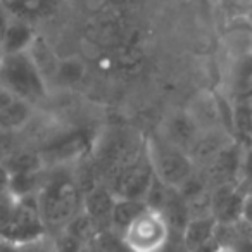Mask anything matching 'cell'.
I'll return each instance as SVG.
<instances>
[{"mask_svg":"<svg viewBox=\"0 0 252 252\" xmlns=\"http://www.w3.org/2000/svg\"><path fill=\"white\" fill-rule=\"evenodd\" d=\"M94 245L98 252H131L123 235L114 231L112 228L98 231L97 237L94 238Z\"/></svg>","mask_w":252,"mask_h":252,"instance_id":"14","label":"cell"},{"mask_svg":"<svg viewBox=\"0 0 252 252\" xmlns=\"http://www.w3.org/2000/svg\"><path fill=\"white\" fill-rule=\"evenodd\" d=\"M87 133L85 131H76V133L64 135L61 140H57L56 144H52L50 147H47L43 151L42 159L43 162H66L69 159H73V156H78L85 147H87Z\"/></svg>","mask_w":252,"mask_h":252,"instance_id":"9","label":"cell"},{"mask_svg":"<svg viewBox=\"0 0 252 252\" xmlns=\"http://www.w3.org/2000/svg\"><path fill=\"white\" fill-rule=\"evenodd\" d=\"M80 252H98V251L95 249L94 242H90V244H85L83 247H81V251H80Z\"/></svg>","mask_w":252,"mask_h":252,"instance_id":"20","label":"cell"},{"mask_svg":"<svg viewBox=\"0 0 252 252\" xmlns=\"http://www.w3.org/2000/svg\"><path fill=\"white\" fill-rule=\"evenodd\" d=\"M0 252H19V247L5 240H0Z\"/></svg>","mask_w":252,"mask_h":252,"instance_id":"18","label":"cell"},{"mask_svg":"<svg viewBox=\"0 0 252 252\" xmlns=\"http://www.w3.org/2000/svg\"><path fill=\"white\" fill-rule=\"evenodd\" d=\"M0 87L30 104L43 98L47 94L45 78L30 50L0 56Z\"/></svg>","mask_w":252,"mask_h":252,"instance_id":"2","label":"cell"},{"mask_svg":"<svg viewBox=\"0 0 252 252\" xmlns=\"http://www.w3.org/2000/svg\"><path fill=\"white\" fill-rule=\"evenodd\" d=\"M4 166L12 175H21V173H38L42 171L43 159L36 152H12L4 161Z\"/></svg>","mask_w":252,"mask_h":252,"instance_id":"13","label":"cell"},{"mask_svg":"<svg viewBox=\"0 0 252 252\" xmlns=\"http://www.w3.org/2000/svg\"><path fill=\"white\" fill-rule=\"evenodd\" d=\"M147 152L154 175L171 189H180L195 173V162L189 152L175 147L164 137L151 140Z\"/></svg>","mask_w":252,"mask_h":252,"instance_id":"3","label":"cell"},{"mask_svg":"<svg viewBox=\"0 0 252 252\" xmlns=\"http://www.w3.org/2000/svg\"><path fill=\"white\" fill-rule=\"evenodd\" d=\"M7 149H5V145L0 142V162H4L5 159H7Z\"/></svg>","mask_w":252,"mask_h":252,"instance_id":"19","label":"cell"},{"mask_svg":"<svg viewBox=\"0 0 252 252\" xmlns=\"http://www.w3.org/2000/svg\"><path fill=\"white\" fill-rule=\"evenodd\" d=\"M200 135V126L197 119L189 112H176L171 116L166 126V140L175 147L189 152L195 145L197 138Z\"/></svg>","mask_w":252,"mask_h":252,"instance_id":"7","label":"cell"},{"mask_svg":"<svg viewBox=\"0 0 252 252\" xmlns=\"http://www.w3.org/2000/svg\"><path fill=\"white\" fill-rule=\"evenodd\" d=\"M35 42L32 28L23 21H14L5 28L2 35V54H14L30 50Z\"/></svg>","mask_w":252,"mask_h":252,"instance_id":"10","label":"cell"},{"mask_svg":"<svg viewBox=\"0 0 252 252\" xmlns=\"http://www.w3.org/2000/svg\"><path fill=\"white\" fill-rule=\"evenodd\" d=\"M156 175L152 166L147 159L137 158L135 161L121 166L105 185L109 187L116 199H130V200H144L147 192L154 182Z\"/></svg>","mask_w":252,"mask_h":252,"instance_id":"5","label":"cell"},{"mask_svg":"<svg viewBox=\"0 0 252 252\" xmlns=\"http://www.w3.org/2000/svg\"><path fill=\"white\" fill-rule=\"evenodd\" d=\"M147 204L144 200H130V199H116L114 209H112L111 228L118 233H125L131 223L147 211Z\"/></svg>","mask_w":252,"mask_h":252,"instance_id":"11","label":"cell"},{"mask_svg":"<svg viewBox=\"0 0 252 252\" xmlns=\"http://www.w3.org/2000/svg\"><path fill=\"white\" fill-rule=\"evenodd\" d=\"M123 238L131 252H164L173 233L159 211L147 209L128 226Z\"/></svg>","mask_w":252,"mask_h":252,"instance_id":"4","label":"cell"},{"mask_svg":"<svg viewBox=\"0 0 252 252\" xmlns=\"http://www.w3.org/2000/svg\"><path fill=\"white\" fill-rule=\"evenodd\" d=\"M36 199L49 235L61 231L83 211V192L74 176L67 173L57 171L56 175L45 176Z\"/></svg>","mask_w":252,"mask_h":252,"instance_id":"1","label":"cell"},{"mask_svg":"<svg viewBox=\"0 0 252 252\" xmlns=\"http://www.w3.org/2000/svg\"><path fill=\"white\" fill-rule=\"evenodd\" d=\"M216 230L218 221L214 216L192 218L185 226V230H183V233L180 235V240H182L183 247L187 251L195 252L200 247L216 240Z\"/></svg>","mask_w":252,"mask_h":252,"instance_id":"8","label":"cell"},{"mask_svg":"<svg viewBox=\"0 0 252 252\" xmlns=\"http://www.w3.org/2000/svg\"><path fill=\"white\" fill-rule=\"evenodd\" d=\"M249 140H251V145H252V130L249 131Z\"/></svg>","mask_w":252,"mask_h":252,"instance_id":"21","label":"cell"},{"mask_svg":"<svg viewBox=\"0 0 252 252\" xmlns=\"http://www.w3.org/2000/svg\"><path fill=\"white\" fill-rule=\"evenodd\" d=\"M114 204L116 197L109 190V187L98 185L83 195V213L94 221L98 231H104L111 228Z\"/></svg>","mask_w":252,"mask_h":252,"instance_id":"6","label":"cell"},{"mask_svg":"<svg viewBox=\"0 0 252 252\" xmlns=\"http://www.w3.org/2000/svg\"><path fill=\"white\" fill-rule=\"evenodd\" d=\"M14 98H16L14 95H11L7 90H5V88H2V87H0V109H2V107H5V105H7L9 102H12V100H14Z\"/></svg>","mask_w":252,"mask_h":252,"instance_id":"17","label":"cell"},{"mask_svg":"<svg viewBox=\"0 0 252 252\" xmlns=\"http://www.w3.org/2000/svg\"><path fill=\"white\" fill-rule=\"evenodd\" d=\"M9 185H11V173L0 162V193H9Z\"/></svg>","mask_w":252,"mask_h":252,"instance_id":"16","label":"cell"},{"mask_svg":"<svg viewBox=\"0 0 252 252\" xmlns=\"http://www.w3.org/2000/svg\"><path fill=\"white\" fill-rule=\"evenodd\" d=\"M240 223L245 226L252 228V190H249L244 197V204H242V216Z\"/></svg>","mask_w":252,"mask_h":252,"instance_id":"15","label":"cell"},{"mask_svg":"<svg viewBox=\"0 0 252 252\" xmlns=\"http://www.w3.org/2000/svg\"><path fill=\"white\" fill-rule=\"evenodd\" d=\"M32 118V104L14 98L5 107L0 109V133L16 131L26 125Z\"/></svg>","mask_w":252,"mask_h":252,"instance_id":"12","label":"cell"}]
</instances>
